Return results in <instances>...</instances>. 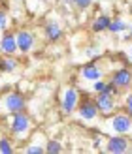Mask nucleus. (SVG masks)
Segmentation results:
<instances>
[{
	"instance_id": "obj_1",
	"label": "nucleus",
	"mask_w": 132,
	"mask_h": 154,
	"mask_svg": "<svg viewBox=\"0 0 132 154\" xmlns=\"http://www.w3.org/2000/svg\"><path fill=\"white\" fill-rule=\"evenodd\" d=\"M6 126H8V134H10L11 139L21 141V139L30 137V132H32V119H30L25 111H19V113H13V115L8 117Z\"/></svg>"
},
{
	"instance_id": "obj_2",
	"label": "nucleus",
	"mask_w": 132,
	"mask_h": 154,
	"mask_svg": "<svg viewBox=\"0 0 132 154\" xmlns=\"http://www.w3.org/2000/svg\"><path fill=\"white\" fill-rule=\"evenodd\" d=\"M27 109V98L19 90H10L0 98V115H13Z\"/></svg>"
},
{
	"instance_id": "obj_3",
	"label": "nucleus",
	"mask_w": 132,
	"mask_h": 154,
	"mask_svg": "<svg viewBox=\"0 0 132 154\" xmlns=\"http://www.w3.org/2000/svg\"><path fill=\"white\" fill-rule=\"evenodd\" d=\"M81 98H79V103H77V109H76V117L77 120L85 122V124H91V122H95L98 117H100V111H98V105L95 102V98H91L89 94H83L79 92Z\"/></svg>"
},
{
	"instance_id": "obj_4",
	"label": "nucleus",
	"mask_w": 132,
	"mask_h": 154,
	"mask_svg": "<svg viewBox=\"0 0 132 154\" xmlns=\"http://www.w3.org/2000/svg\"><path fill=\"white\" fill-rule=\"evenodd\" d=\"M110 134H121V135H130L132 134V119L125 111L111 113L106 120Z\"/></svg>"
},
{
	"instance_id": "obj_5",
	"label": "nucleus",
	"mask_w": 132,
	"mask_h": 154,
	"mask_svg": "<svg viewBox=\"0 0 132 154\" xmlns=\"http://www.w3.org/2000/svg\"><path fill=\"white\" fill-rule=\"evenodd\" d=\"M104 150L110 154H127L132 150V139L130 135H121V134H111L108 135L104 143Z\"/></svg>"
},
{
	"instance_id": "obj_6",
	"label": "nucleus",
	"mask_w": 132,
	"mask_h": 154,
	"mask_svg": "<svg viewBox=\"0 0 132 154\" xmlns=\"http://www.w3.org/2000/svg\"><path fill=\"white\" fill-rule=\"evenodd\" d=\"M79 98L81 94L76 87H66L63 90V96H60V111H63V115H66V117L74 115L77 109V103H79Z\"/></svg>"
},
{
	"instance_id": "obj_7",
	"label": "nucleus",
	"mask_w": 132,
	"mask_h": 154,
	"mask_svg": "<svg viewBox=\"0 0 132 154\" xmlns=\"http://www.w3.org/2000/svg\"><path fill=\"white\" fill-rule=\"evenodd\" d=\"M15 40H17V47H19V53L21 55H28L36 49V34L28 28H19L15 30Z\"/></svg>"
},
{
	"instance_id": "obj_8",
	"label": "nucleus",
	"mask_w": 132,
	"mask_h": 154,
	"mask_svg": "<svg viewBox=\"0 0 132 154\" xmlns=\"http://www.w3.org/2000/svg\"><path fill=\"white\" fill-rule=\"evenodd\" d=\"M95 102L98 105L100 115H104V117H110V115L115 113V109H117V96L111 94V92H106V90L96 92Z\"/></svg>"
},
{
	"instance_id": "obj_9",
	"label": "nucleus",
	"mask_w": 132,
	"mask_h": 154,
	"mask_svg": "<svg viewBox=\"0 0 132 154\" xmlns=\"http://www.w3.org/2000/svg\"><path fill=\"white\" fill-rule=\"evenodd\" d=\"M110 81H111L119 90H127V88L132 87V70H130L128 66L117 68L115 72L110 73Z\"/></svg>"
},
{
	"instance_id": "obj_10",
	"label": "nucleus",
	"mask_w": 132,
	"mask_h": 154,
	"mask_svg": "<svg viewBox=\"0 0 132 154\" xmlns=\"http://www.w3.org/2000/svg\"><path fill=\"white\" fill-rule=\"evenodd\" d=\"M79 77L83 81H87V83H95V81L104 77V68L100 64H96V62H89V64L79 68Z\"/></svg>"
},
{
	"instance_id": "obj_11",
	"label": "nucleus",
	"mask_w": 132,
	"mask_h": 154,
	"mask_svg": "<svg viewBox=\"0 0 132 154\" xmlns=\"http://www.w3.org/2000/svg\"><path fill=\"white\" fill-rule=\"evenodd\" d=\"M0 53L2 55H8V57H13L19 53V47H17V40H15V32H10L6 30L0 38Z\"/></svg>"
},
{
	"instance_id": "obj_12",
	"label": "nucleus",
	"mask_w": 132,
	"mask_h": 154,
	"mask_svg": "<svg viewBox=\"0 0 132 154\" xmlns=\"http://www.w3.org/2000/svg\"><path fill=\"white\" fill-rule=\"evenodd\" d=\"M43 36H45V40H47L49 43H55V42H60L63 40V36H64V30L60 28L59 23H45V26H43Z\"/></svg>"
},
{
	"instance_id": "obj_13",
	"label": "nucleus",
	"mask_w": 132,
	"mask_h": 154,
	"mask_svg": "<svg viewBox=\"0 0 132 154\" xmlns=\"http://www.w3.org/2000/svg\"><path fill=\"white\" fill-rule=\"evenodd\" d=\"M110 23H111V15L108 13H98L95 19L91 21V30L95 34H102L110 28Z\"/></svg>"
},
{
	"instance_id": "obj_14",
	"label": "nucleus",
	"mask_w": 132,
	"mask_h": 154,
	"mask_svg": "<svg viewBox=\"0 0 132 154\" xmlns=\"http://www.w3.org/2000/svg\"><path fill=\"white\" fill-rule=\"evenodd\" d=\"M17 68H19V58H15V55L13 57L2 55V58H0V72L2 73H13Z\"/></svg>"
},
{
	"instance_id": "obj_15",
	"label": "nucleus",
	"mask_w": 132,
	"mask_h": 154,
	"mask_svg": "<svg viewBox=\"0 0 132 154\" xmlns=\"http://www.w3.org/2000/svg\"><path fill=\"white\" fill-rule=\"evenodd\" d=\"M21 152L23 154H45V141H36V137H32V141L25 143Z\"/></svg>"
},
{
	"instance_id": "obj_16",
	"label": "nucleus",
	"mask_w": 132,
	"mask_h": 154,
	"mask_svg": "<svg viewBox=\"0 0 132 154\" xmlns=\"http://www.w3.org/2000/svg\"><path fill=\"white\" fill-rule=\"evenodd\" d=\"M108 30H110L111 34H125L128 30V23H127V19H123V17H113Z\"/></svg>"
},
{
	"instance_id": "obj_17",
	"label": "nucleus",
	"mask_w": 132,
	"mask_h": 154,
	"mask_svg": "<svg viewBox=\"0 0 132 154\" xmlns=\"http://www.w3.org/2000/svg\"><path fill=\"white\" fill-rule=\"evenodd\" d=\"M45 152L47 154H60V152H64V145L59 139H49V141H45Z\"/></svg>"
},
{
	"instance_id": "obj_18",
	"label": "nucleus",
	"mask_w": 132,
	"mask_h": 154,
	"mask_svg": "<svg viewBox=\"0 0 132 154\" xmlns=\"http://www.w3.org/2000/svg\"><path fill=\"white\" fill-rule=\"evenodd\" d=\"M15 152V145L10 135L8 137H0V154H13Z\"/></svg>"
},
{
	"instance_id": "obj_19",
	"label": "nucleus",
	"mask_w": 132,
	"mask_h": 154,
	"mask_svg": "<svg viewBox=\"0 0 132 154\" xmlns=\"http://www.w3.org/2000/svg\"><path fill=\"white\" fill-rule=\"evenodd\" d=\"M11 26V15L10 11L6 10V8H0V30L6 32V30H10Z\"/></svg>"
},
{
	"instance_id": "obj_20",
	"label": "nucleus",
	"mask_w": 132,
	"mask_h": 154,
	"mask_svg": "<svg viewBox=\"0 0 132 154\" xmlns=\"http://www.w3.org/2000/svg\"><path fill=\"white\" fill-rule=\"evenodd\" d=\"M92 2H95V0H74V8L79 10V11H85L92 6Z\"/></svg>"
},
{
	"instance_id": "obj_21",
	"label": "nucleus",
	"mask_w": 132,
	"mask_h": 154,
	"mask_svg": "<svg viewBox=\"0 0 132 154\" xmlns=\"http://www.w3.org/2000/svg\"><path fill=\"white\" fill-rule=\"evenodd\" d=\"M123 107H125V113L132 119V92H128V94L125 96V103H123Z\"/></svg>"
},
{
	"instance_id": "obj_22",
	"label": "nucleus",
	"mask_w": 132,
	"mask_h": 154,
	"mask_svg": "<svg viewBox=\"0 0 132 154\" xmlns=\"http://www.w3.org/2000/svg\"><path fill=\"white\" fill-rule=\"evenodd\" d=\"M106 83H108V81H104V79H98V81H95V83H91V90H92V94H96V92H102L104 87H106Z\"/></svg>"
},
{
	"instance_id": "obj_23",
	"label": "nucleus",
	"mask_w": 132,
	"mask_h": 154,
	"mask_svg": "<svg viewBox=\"0 0 132 154\" xmlns=\"http://www.w3.org/2000/svg\"><path fill=\"white\" fill-rule=\"evenodd\" d=\"M100 53H102V51H100V47H98V45H89V47L85 49V55H87L89 58H95V57H98Z\"/></svg>"
},
{
	"instance_id": "obj_24",
	"label": "nucleus",
	"mask_w": 132,
	"mask_h": 154,
	"mask_svg": "<svg viewBox=\"0 0 132 154\" xmlns=\"http://www.w3.org/2000/svg\"><path fill=\"white\" fill-rule=\"evenodd\" d=\"M60 4H63V6H68V8H72V6H74V0H60Z\"/></svg>"
},
{
	"instance_id": "obj_25",
	"label": "nucleus",
	"mask_w": 132,
	"mask_h": 154,
	"mask_svg": "<svg viewBox=\"0 0 132 154\" xmlns=\"http://www.w3.org/2000/svg\"><path fill=\"white\" fill-rule=\"evenodd\" d=\"M130 45H128V60H130V64H132V40L128 42Z\"/></svg>"
},
{
	"instance_id": "obj_26",
	"label": "nucleus",
	"mask_w": 132,
	"mask_h": 154,
	"mask_svg": "<svg viewBox=\"0 0 132 154\" xmlns=\"http://www.w3.org/2000/svg\"><path fill=\"white\" fill-rule=\"evenodd\" d=\"M128 30H130V32H132V23H128Z\"/></svg>"
},
{
	"instance_id": "obj_27",
	"label": "nucleus",
	"mask_w": 132,
	"mask_h": 154,
	"mask_svg": "<svg viewBox=\"0 0 132 154\" xmlns=\"http://www.w3.org/2000/svg\"><path fill=\"white\" fill-rule=\"evenodd\" d=\"M32 2H43V0H32Z\"/></svg>"
},
{
	"instance_id": "obj_28",
	"label": "nucleus",
	"mask_w": 132,
	"mask_h": 154,
	"mask_svg": "<svg viewBox=\"0 0 132 154\" xmlns=\"http://www.w3.org/2000/svg\"><path fill=\"white\" fill-rule=\"evenodd\" d=\"M130 15H132V8H130Z\"/></svg>"
},
{
	"instance_id": "obj_29",
	"label": "nucleus",
	"mask_w": 132,
	"mask_h": 154,
	"mask_svg": "<svg viewBox=\"0 0 132 154\" xmlns=\"http://www.w3.org/2000/svg\"><path fill=\"white\" fill-rule=\"evenodd\" d=\"M13 2H19V0H13Z\"/></svg>"
},
{
	"instance_id": "obj_30",
	"label": "nucleus",
	"mask_w": 132,
	"mask_h": 154,
	"mask_svg": "<svg viewBox=\"0 0 132 154\" xmlns=\"http://www.w3.org/2000/svg\"><path fill=\"white\" fill-rule=\"evenodd\" d=\"M0 137H2V135H0Z\"/></svg>"
},
{
	"instance_id": "obj_31",
	"label": "nucleus",
	"mask_w": 132,
	"mask_h": 154,
	"mask_svg": "<svg viewBox=\"0 0 132 154\" xmlns=\"http://www.w3.org/2000/svg\"><path fill=\"white\" fill-rule=\"evenodd\" d=\"M95 2H96V0H95Z\"/></svg>"
},
{
	"instance_id": "obj_32",
	"label": "nucleus",
	"mask_w": 132,
	"mask_h": 154,
	"mask_svg": "<svg viewBox=\"0 0 132 154\" xmlns=\"http://www.w3.org/2000/svg\"><path fill=\"white\" fill-rule=\"evenodd\" d=\"M130 135H132V134H130Z\"/></svg>"
}]
</instances>
